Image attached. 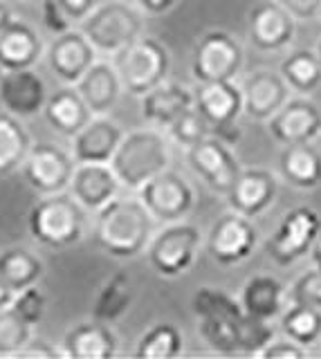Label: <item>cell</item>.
I'll list each match as a JSON object with an SVG mask.
<instances>
[{"label": "cell", "mask_w": 321, "mask_h": 359, "mask_svg": "<svg viewBox=\"0 0 321 359\" xmlns=\"http://www.w3.org/2000/svg\"><path fill=\"white\" fill-rule=\"evenodd\" d=\"M95 241L113 258H135L153 238V216L139 198H113L95 211Z\"/></svg>", "instance_id": "6da1fadb"}, {"label": "cell", "mask_w": 321, "mask_h": 359, "mask_svg": "<svg viewBox=\"0 0 321 359\" xmlns=\"http://www.w3.org/2000/svg\"><path fill=\"white\" fill-rule=\"evenodd\" d=\"M171 164V151L167 137L158 128H142L121 137L110 166L121 187L139 189L151 177L167 171Z\"/></svg>", "instance_id": "7a4b0ae2"}, {"label": "cell", "mask_w": 321, "mask_h": 359, "mask_svg": "<svg viewBox=\"0 0 321 359\" xmlns=\"http://www.w3.org/2000/svg\"><path fill=\"white\" fill-rule=\"evenodd\" d=\"M29 233L39 245L48 250H65L86 236V209L72 198V194H50L29 209Z\"/></svg>", "instance_id": "3957f363"}, {"label": "cell", "mask_w": 321, "mask_h": 359, "mask_svg": "<svg viewBox=\"0 0 321 359\" xmlns=\"http://www.w3.org/2000/svg\"><path fill=\"white\" fill-rule=\"evenodd\" d=\"M193 314L203 341L220 355L238 353V325L245 317L240 301L214 287H203L193 294Z\"/></svg>", "instance_id": "277c9868"}, {"label": "cell", "mask_w": 321, "mask_h": 359, "mask_svg": "<svg viewBox=\"0 0 321 359\" xmlns=\"http://www.w3.org/2000/svg\"><path fill=\"white\" fill-rule=\"evenodd\" d=\"M115 56V70L119 74V81L130 95H146L149 90L167 81L171 54L164 48V43L151 36H139L126 48H121Z\"/></svg>", "instance_id": "5b68a950"}, {"label": "cell", "mask_w": 321, "mask_h": 359, "mask_svg": "<svg viewBox=\"0 0 321 359\" xmlns=\"http://www.w3.org/2000/svg\"><path fill=\"white\" fill-rule=\"evenodd\" d=\"M79 29L86 34V39L93 43L97 52L115 54L142 36L144 18L142 11L130 3L108 0V3L95 5L90 14L79 22Z\"/></svg>", "instance_id": "8992f818"}, {"label": "cell", "mask_w": 321, "mask_h": 359, "mask_svg": "<svg viewBox=\"0 0 321 359\" xmlns=\"http://www.w3.org/2000/svg\"><path fill=\"white\" fill-rule=\"evenodd\" d=\"M200 250V231L189 222H169L162 231H158L146 245L149 263L155 274L175 278L182 276L196 263Z\"/></svg>", "instance_id": "52a82bcc"}, {"label": "cell", "mask_w": 321, "mask_h": 359, "mask_svg": "<svg viewBox=\"0 0 321 359\" xmlns=\"http://www.w3.org/2000/svg\"><path fill=\"white\" fill-rule=\"evenodd\" d=\"M245 63V52L236 36L229 32L212 29L196 43L191 56V74L198 83L234 81Z\"/></svg>", "instance_id": "ba28073f"}, {"label": "cell", "mask_w": 321, "mask_h": 359, "mask_svg": "<svg viewBox=\"0 0 321 359\" xmlns=\"http://www.w3.org/2000/svg\"><path fill=\"white\" fill-rule=\"evenodd\" d=\"M321 231V216L310 207H294L285 211L279 227L268 241V256L276 265H292L310 254Z\"/></svg>", "instance_id": "9c48e42d"}, {"label": "cell", "mask_w": 321, "mask_h": 359, "mask_svg": "<svg viewBox=\"0 0 321 359\" xmlns=\"http://www.w3.org/2000/svg\"><path fill=\"white\" fill-rule=\"evenodd\" d=\"M74 157L54 144H32L20 171L27 187L39 196L68 191L74 173Z\"/></svg>", "instance_id": "30bf717a"}, {"label": "cell", "mask_w": 321, "mask_h": 359, "mask_svg": "<svg viewBox=\"0 0 321 359\" xmlns=\"http://www.w3.org/2000/svg\"><path fill=\"white\" fill-rule=\"evenodd\" d=\"M259 245V229L254 227V220L240 216L236 211H229L220 216L207 236V254L212 261L231 267L238 265L254 254Z\"/></svg>", "instance_id": "8fae6325"}, {"label": "cell", "mask_w": 321, "mask_h": 359, "mask_svg": "<svg viewBox=\"0 0 321 359\" xmlns=\"http://www.w3.org/2000/svg\"><path fill=\"white\" fill-rule=\"evenodd\" d=\"M142 205L149 209L153 220L158 222H178L189 213L196 205L193 187L175 171H162L139 189Z\"/></svg>", "instance_id": "7c38bea8"}, {"label": "cell", "mask_w": 321, "mask_h": 359, "mask_svg": "<svg viewBox=\"0 0 321 359\" xmlns=\"http://www.w3.org/2000/svg\"><path fill=\"white\" fill-rule=\"evenodd\" d=\"M186 162L193 168V173L214 191V194L227 196L231 184L236 182L240 173V164L231 153L225 140L205 137L203 142L186 149Z\"/></svg>", "instance_id": "4fadbf2b"}, {"label": "cell", "mask_w": 321, "mask_h": 359, "mask_svg": "<svg viewBox=\"0 0 321 359\" xmlns=\"http://www.w3.org/2000/svg\"><path fill=\"white\" fill-rule=\"evenodd\" d=\"M43 56L57 81L63 86H74L88 67L97 61V50L81 29L70 27L68 32L57 34L52 39Z\"/></svg>", "instance_id": "5bb4252c"}, {"label": "cell", "mask_w": 321, "mask_h": 359, "mask_svg": "<svg viewBox=\"0 0 321 359\" xmlns=\"http://www.w3.org/2000/svg\"><path fill=\"white\" fill-rule=\"evenodd\" d=\"M48 101V86L34 70H5L0 72V108L18 119L34 117L43 112Z\"/></svg>", "instance_id": "9a60e30c"}, {"label": "cell", "mask_w": 321, "mask_h": 359, "mask_svg": "<svg viewBox=\"0 0 321 359\" xmlns=\"http://www.w3.org/2000/svg\"><path fill=\"white\" fill-rule=\"evenodd\" d=\"M294 18L276 3L263 0L247 14V36L259 52H281L294 39Z\"/></svg>", "instance_id": "2e32d148"}, {"label": "cell", "mask_w": 321, "mask_h": 359, "mask_svg": "<svg viewBox=\"0 0 321 359\" xmlns=\"http://www.w3.org/2000/svg\"><path fill=\"white\" fill-rule=\"evenodd\" d=\"M268 130L283 146L313 142L321 135V110L306 97L287 99L268 119Z\"/></svg>", "instance_id": "e0dca14e"}, {"label": "cell", "mask_w": 321, "mask_h": 359, "mask_svg": "<svg viewBox=\"0 0 321 359\" xmlns=\"http://www.w3.org/2000/svg\"><path fill=\"white\" fill-rule=\"evenodd\" d=\"M276 191H279V182L274 173L265 168H240L236 182L231 184L225 198L231 211L254 220L274 205Z\"/></svg>", "instance_id": "ac0fdd59"}, {"label": "cell", "mask_w": 321, "mask_h": 359, "mask_svg": "<svg viewBox=\"0 0 321 359\" xmlns=\"http://www.w3.org/2000/svg\"><path fill=\"white\" fill-rule=\"evenodd\" d=\"M193 108L207 119L212 130L225 133L234 128L236 119L243 115V93L234 81L198 83Z\"/></svg>", "instance_id": "d6986e66"}, {"label": "cell", "mask_w": 321, "mask_h": 359, "mask_svg": "<svg viewBox=\"0 0 321 359\" xmlns=\"http://www.w3.org/2000/svg\"><path fill=\"white\" fill-rule=\"evenodd\" d=\"M119 180L108 162L76 164L68 191L86 211H99L117 196Z\"/></svg>", "instance_id": "ffe728a7"}, {"label": "cell", "mask_w": 321, "mask_h": 359, "mask_svg": "<svg viewBox=\"0 0 321 359\" xmlns=\"http://www.w3.org/2000/svg\"><path fill=\"white\" fill-rule=\"evenodd\" d=\"M240 93L243 112L257 121H268L290 99V88L283 81V76L272 70H257L250 74Z\"/></svg>", "instance_id": "44dd1931"}, {"label": "cell", "mask_w": 321, "mask_h": 359, "mask_svg": "<svg viewBox=\"0 0 321 359\" xmlns=\"http://www.w3.org/2000/svg\"><path fill=\"white\" fill-rule=\"evenodd\" d=\"M124 130L117 121L108 119L106 115H93L86 126L72 135V157L76 164L86 162H108L115 155L117 146L124 137Z\"/></svg>", "instance_id": "7402d4cb"}, {"label": "cell", "mask_w": 321, "mask_h": 359, "mask_svg": "<svg viewBox=\"0 0 321 359\" xmlns=\"http://www.w3.org/2000/svg\"><path fill=\"white\" fill-rule=\"evenodd\" d=\"M43 54H46V45L29 22L16 18L0 29V72L34 67Z\"/></svg>", "instance_id": "603a6c76"}, {"label": "cell", "mask_w": 321, "mask_h": 359, "mask_svg": "<svg viewBox=\"0 0 321 359\" xmlns=\"http://www.w3.org/2000/svg\"><path fill=\"white\" fill-rule=\"evenodd\" d=\"M61 351L72 359H110L117 353V334L106 321H83L65 332Z\"/></svg>", "instance_id": "cb8c5ba5"}, {"label": "cell", "mask_w": 321, "mask_h": 359, "mask_svg": "<svg viewBox=\"0 0 321 359\" xmlns=\"http://www.w3.org/2000/svg\"><path fill=\"white\" fill-rule=\"evenodd\" d=\"M74 88L93 115H108L124 90L115 65L108 61H95L74 83Z\"/></svg>", "instance_id": "d4e9b609"}, {"label": "cell", "mask_w": 321, "mask_h": 359, "mask_svg": "<svg viewBox=\"0 0 321 359\" xmlns=\"http://www.w3.org/2000/svg\"><path fill=\"white\" fill-rule=\"evenodd\" d=\"M189 108H193V93L180 83L162 81L142 95V117L155 128H169Z\"/></svg>", "instance_id": "484cf974"}, {"label": "cell", "mask_w": 321, "mask_h": 359, "mask_svg": "<svg viewBox=\"0 0 321 359\" xmlns=\"http://www.w3.org/2000/svg\"><path fill=\"white\" fill-rule=\"evenodd\" d=\"M43 117L54 133L63 135V137H72L93 119V112L88 110L86 101L76 93L74 86H63L57 93L48 95L46 106H43Z\"/></svg>", "instance_id": "4316f807"}, {"label": "cell", "mask_w": 321, "mask_h": 359, "mask_svg": "<svg viewBox=\"0 0 321 359\" xmlns=\"http://www.w3.org/2000/svg\"><path fill=\"white\" fill-rule=\"evenodd\" d=\"M287 303V290L279 278L270 274H257L252 276L240 292V308L245 314L257 319L272 321L281 317Z\"/></svg>", "instance_id": "83f0119b"}, {"label": "cell", "mask_w": 321, "mask_h": 359, "mask_svg": "<svg viewBox=\"0 0 321 359\" xmlns=\"http://www.w3.org/2000/svg\"><path fill=\"white\" fill-rule=\"evenodd\" d=\"M279 171L294 189H315L321 184V153L310 142L285 144L279 155Z\"/></svg>", "instance_id": "f1b7e54d"}, {"label": "cell", "mask_w": 321, "mask_h": 359, "mask_svg": "<svg viewBox=\"0 0 321 359\" xmlns=\"http://www.w3.org/2000/svg\"><path fill=\"white\" fill-rule=\"evenodd\" d=\"M43 274H46V263L36 252L27 250V247L16 245L0 252V278L12 292L39 285Z\"/></svg>", "instance_id": "f546056e"}, {"label": "cell", "mask_w": 321, "mask_h": 359, "mask_svg": "<svg viewBox=\"0 0 321 359\" xmlns=\"http://www.w3.org/2000/svg\"><path fill=\"white\" fill-rule=\"evenodd\" d=\"M279 74L283 76L287 88L296 95L308 97L321 88V63L317 59V52L296 50L287 54L281 61Z\"/></svg>", "instance_id": "4dcf8cb0"}, {"label": "cell", "mask_w": 321, "mask_h": 359, "mask_svg": "<svg viewBox=\"0 0 321 359\" xmlns=\"http://www.w3.org/2000/svg\"><path fill=\"white\" fill-rule=\"evenodd\" d=\"M29 149L32 137L20 119L9 112H0V175H9L20 168Z\"/></svg>", "instance_id": "1f68e13d"}, {"label": "cell", "mask_w": 321, "mask_h": 359, "mask_svg": "<svg viewBox=\"0 0 321 359\" xmlns=\"http://www.w3.org/2000/svg\"><path fill=\"white\" fill-rule=\"evenodd\" d=\"M132 303V287L128 274H113L106 278V283L99 287L95 303H93V319L113 323L128 312Z\"/></svg>", "instance_id": "d6a6232c"}, {"label": "cell", "mask_w": 321, "mask_h": 359, "mask_svg": "<svg viewBox=\"0 0 321 359\" xmlns=\"http://www.w3.org/2000/svg\"><path fill=\"white\" fill-rule=\"evenodd\" d=\"M281 332L299 346L310 348L321 341V310L292 303L281 312Z\"/></svg>", "instance_id": "836d02e7"}, {"label": "cell", "mask_w": 321, "mask_h": 359, "mask_svg": "<svg viewBox=\"0 0 321 359\" xmlns=\"http://www.w3.org/2000/svg\"><path fill=\"white\" fill-rule=\"evenodd\" d=\"M184 337L173 323H155L139 337L135 357L139 359H173L182 353Z\"/></svg>", "instance_id": "e575fe53"}, {"label": "cell", "mask_w": 321, "mask_h": 359, "mask_svg": "<svg viewBox=\"0 0 321 359\" xmlns=\"http://www.w3.org/2000/svg\"><path fill=\"white\" fill-rule=\"evenodd\" d=\"M32 337V325L20 319L12 306L0 310V357H18Z\"/></svg>", "instance_id": "d590c367"}, {"label": "cell", "mask_w": 321, "mask_h": 359, "mask_svg": "<svg viewBox=\"0 0 321 359\" xmlns=\"http://www.w3.org/2000/svg\"><path fill=\"white\" fill-rule=\"evenodd\" d=\"M169 133H171V137L178 142L180 146H184V149H191L193 144L203 142L214 130H212V126H209L207 119L200 115V112H198L196 108H189V110L182 112V115L171 123Z\"/></svg>", "instance_id": "8d00e7d4"}, {"label": "cell", "mask_w": 321, "mask_h": 359, "mask_svg": "<svg viewBox=\"0 0 321 359\" xmlns=\"http://www.w3.org/2000/svg\"><path fill=\"white\" fill-rule=\"evenodd\" d=\"M272 339H274V328L270 325V321L250 317V314L243 317L238 325V353L259 355Z\"/></svg>", "instance_id": "74e56055"}, {"label": "cell", "mask_w": 321, "mask_h": 359, "mask_svg": "<svg viewBox=\"0 0 321 359\" xmlns=\"http://www.w3.org/2000/svg\"><path fill=\"white\" fill-rule=\"evenodd\" d=\"M9 306L14 308V312L20 319H25L29 325H36V323H41L43 317H46L48 299L39 290V285H32V287H25L20 292H14V299Z\"/></svg>", "instance_id": "f35d334b"}, {"label": "cell", "mask_w": 321, "mask_h": 359, "mask_svg": "<svg viewBox=\"0 0 321 359\" xmlns=\"http://www.w3.org/2000/svg\"><path fill=\"white\" fill-rule=\"evenodd\" d=\"M287 299H290V303L321 310V269H308V272L299 276L292 283L290 292H287Z\"/></svg>", "instance_id": "ab89813d"}, {"label": "cell", "mask_w": 321, "mask_h": 359, "mask_svg": "<svg viewBox=\"0 0 321 359\" xmlns=\"http://www.w3.org/2000/svg\"><path fill=\"white\" fill-rule=\"evenodd\" d=\"M41 20L50 34H63L72 27V20L65 16V11L59 7L57 0H41Z\"/></svg>", "instance_id": "60d3db41"}, {"label": "cell", "mask_w": 321, "mask_h": 359, "mask_svg": "<svg viewBox=\"0 0 321 359\" xmlns=\"http://www.w3.org/2000/svg\"><path fill=\"white\" fill-rule=\"evenodd\" d=\"M259 357H265V359H301V357H308V348L299 346L296 341L287 339V337H281V339H274L263 348L259 353Z\"/></svg>", "instance_id": "b9f144b4"}, {"label": "cell", "mask_w": 321, "mask_h": 359, "mask_svg": "<svg viewBox=\"0 0 321 359\" xmlns=\"http://www.w3.org/2000/svg\"><path fill=\"white\" fill-rule=\"evenodd\" d=\"M294 20H313L319 16L321 0H276Z\"/></svg>", "instance_id": "7bdbcfd3"}, {"label": "cell", "mask_w": 321, "mask_h": 359, "mask_svg": "<svg viewBox=\"0 0 321 359\" xmlns=\"http://www.w3.org/2000/svg\"><path fill=\"white\" fill-rule=\"evenodd\" d=\"M63 351L59 346H54L52 341L43 339V337H29V341L23 346V351L18 353V357H39V359H50V357H59Z\"/></svg>", "instance_id": "ee69618b"}, {"label": "cell", "mask_w": 321, "mask_h": 359, "mask_svg": "<svg viewBox=\"0 0 321 359\" xmlns=\"http://www.w3.org/2000/svg\"><path fill=\"white\" fill-rule=\"evenodd\" d=\"M57 3L74 25V22H81L88 14H90L97 5V0H57Z\"/></svg>", "instance_id": "f6af8a7d"}, {"label": "cell", "mask_w": 321, "mask_h": 359, "mask_svg": "<svg viewBox=\"0 0 321 359\" xmlns=\"http://www.w3.org/2000/svg\"><path fill=\"white\" fill-rule=\"evenodd\" d=\"M135 3L146 14H164V11H169L175 5V0H135Z\"/></svg>", "instance_id": "bcb514c9"}, {"label": "cell", "mask_w": 321, "mask_h": 359, "mask_svg": "<svg viewBox=\"0 0 321 359\" xmlns=\"http://www.w3.org/2000/svg\"><path fill=\"white\" fill-rule=\"evenodd\" d=\"M18 16H16V11L9 7L7 3H0V29L3 27H7L9 22H14Z\"/></svg>", "instance_id": "7dc6e473"}, {"label": "cell", "mask_w": 321, "mask_h": 359, "mask_svg": "<svg viewBox=\"0 0 321 359\" xmlns=\"http://www.w3.org/2000/svg\"><path fill=\"white\" fill-rule=\"evenodd\" d=\"M12 299H14V292L7 287V283L3 278H0V310L7 308L9 303H12Z\"/></svg>", "instance_id": "c3c4849f"}, {"label": "cell", "mask_w": 321, "mask_h": 359, "mask_svg": "<svg viewBox=\"0 0 321 359\" xmlns=\"http://www.w3.org/2000/svg\"><path fill=\"white\" fill-rule=\"evenodd\" d=\"M310 256H313L315 267L321 269V231H319V236H317V241H315V245H313V250H310Z\"/></svg>", "instance_id": "681fc988"}, {"label": "cell", "mask_w": 321, "mask_h": 359, "mask_svg": "<svg viewBox=\"0 0 321 359\" xmlns=\"http://www.w3.org/2000/svg\"><path fill=\"white\" fill-rule=\"evenodd\" d=\"M315 52H317V59H319V63H321V41L317 43V50H315Z\"/></svg>", "instance_id": "f907efd6"}, {"label": "cell", "mask_w": 321, "mask_h": 359, "mask_svg": "<svg viewBox=\"0 0 321 359\" xmlns=\"http://www.w3.org/2000/svg\"><path fill=\"white\" fill-rule=\"evenodd\" d=\"M317 18H321V7H319V16H317Z\"/></svg>", "instance_id": "816d5d0a"}]
</instances>
